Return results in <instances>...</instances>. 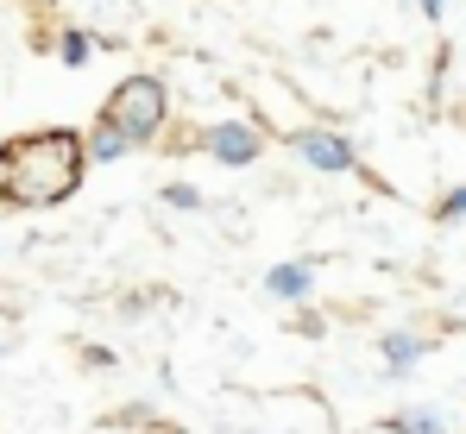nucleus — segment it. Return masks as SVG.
I'll return each instance as SVG.
<instances>
[{
    "label": "nucleus",
    "instance_id": "1",
    "mask_svg": "<svg viewBox=\"0 0 466 434\" xmlns=\"http://www.w3.org/2000/svg\"><path fill=\"white\" fill-rule=\"evenodd\" d=\"M88 145L76 133H32V139L0 145V196L13 208H51L82 183Z\"/></svg>",
    "mask_w": 466,
    "mask_h": 434
},
{
    "label": "nucleus",
    "instance_id": "8",
    "mask_svg": "<svg viewBox=\"0 0 466 434\" xmlns=\"http://www.w3.org/2000/svg\"><path fill=\"white\" fill-rule=\"evenodd\" d=\"M57 51H64V64H70V70L88 64V38H82V32H64V45H57Z\"/></svg>",
    "mask_w": 466,
    "mask_h": 434
},
{
    "label": "nucleus",
    "instance_id": "10",
    "mask_svg": "<svg viewBox=\"0 0 466 434\" xmlns=\"http://www.w3.org/2000/svg\"><path fill=\"white\" fill-rule=\"evenodd\" d=\"M164 196H170V202H177V208H202V196H196V189H189V183H170V189H164Z\"/></svg>",
    "mask_w": 466,
    "mask_h": 434
},
{
    "label": "nucleus",
    "instance_id": "2",
    "mask_svg": "<svg viewBox=\"0 0 466 434\" xmlns=\"http://www.w3.org/2000/svg\"><path fill=\"white\" fill-rule=\"evenodd\" d=\"M101 120H114L133 145H146L157 126H164V82H157V76H127V82L107 95Z\"/></svg>",
    "mask_w": 466,
    "mask_h": 434
},
{
    "label": "nucleus",
    "instance_id": "11",
    "mask_svg": "<svg viewBox=\"0 0 466 434\" xmlns=\"http://www.w3.org/2000/svg\"><path fill=\"white\" fill-rule=\"evenodd\" d=\"M461 215H466V189H454V196L441 202V220H461Z\"/></svg>",
    "mask_w": 466,
    "mask_h": 434
},
{
    "label": "nucleus",
    "instance_id": "3",
    "mask_svg": "<svg viewBox=\"0 0 466 434\" xmlns=\"http://www.w3.org/2000/svg\"><path fill=\"white\" fill-rule=\"evenodd\" d=\"M208 151L221 157V164H258V133L246 126V120H221V126H208Z\"/></svg>",
    "mask_w": 466,
    "mask_h": 434
},
{
    "label": "nucleus",
    "instance_id": "7",
    "mask_svg": "<svg viewBox=\"0 0 466 434\" xmlns=\"http://www.w3.org/2000/svg\"><path fill=\"white\" fill-rule=\"evenodd\" d=\"M385 359H390V365L422 359V340H416V334H390V340H385Z\"/></svg>",
    "mask_w": 466,
    "mask_h": 434
},
{
    "label": "nucleus",
    "instance_id": "9",
    "mask_svg": "<svg viewBox=\"0 0 466 434\" xmlns=\"http://www.w3.org/2000/svg\"><path fill=\"white\" fill-rule=\"evenodd\" d=\"M390 429H397V434H441L435 422H429V416H397Z\"/></svg>",
    "mask_w": 466,
    "mask_h": 434
},
{
    "label": "nucleus",
    "instance_id": "12",
    "mask_svg": "<svg viewBox=\"0 0 466 434\" xmlns=\"http://www.w3.org/2000/svg\"><path fill=\"white\" fill-rule=\"evenodd\" d=\"M422 13H429V19H435V13H441V0H422Z\"/></svg>",
    "mask_w": 466,
    "mask_h": 434
},
{
    "label": "nucleus",
    "instance_id": "4",
    "mask_svg": "<svg viewBox=\"0 0 466 434\" xmlns=\"http://www.w3.org/2000/svg\"><path fill=\"white\" fill-rule=\"evenodd\" d=\"M297 151L309 157L315 170H353V145L340 133H297Z\"/></svg>",
    "mask_w": 466,
    "mask_h": 434
},
{
    "label": "nucleus",
    "instance_id": "5",
    "mask_svg": "<svg viewBox=\"0 0 466 434\" xmlns=\"http://www.w3.org/2000/svg\"><path fill=\"white\" fill-rule=\"evenodd\" d=\"M127 133H120V126H114V120H101V126H95V139H88V157H101V164H114V157H120V151H127Z\"/></svg>",
    "mask_w": 466,
    "mask_h": 434
},
{
    "label": "nucleus",
    "instance_id": "6",
    "mask_svg": "<svg viewBox=\"0 0 466 434\" xmlns=\"http://www.w3.org/2000/svg\"><path fill=\"white\" fill-rule=\"evenodd\" d=\"M271 289H278V296H303V289H309V265H284V271H271Z\"/></svg>",
    "mask_w": 466,
    "mask_h": 434
}]
</instances>
